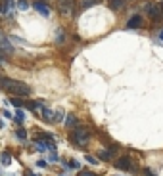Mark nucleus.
<instances>
[{"label": "nucleus", "mask_w": 163, "mask_h": 176, "mask_svg": "<svg viewBox=\"0 0 163 176\" xmlns=\"http://www.w3.org/2000/svg\"><path fill=\"white\" fill-rule=\"evenodd\" d=\"M0 88L12 94L15 98H23V96H31V88L21 80H15V79H0Z\"/></svg>", "instance_id": "obj_1"}, {"label": "nucleus", "mask_w": 163, "mask_h": 176, "mask_svg": "<svg viewBox=\"0 0 163 176\" xmlns=\"http://www.w3.org/2000/svg\"><path fill=\"white\" fill-rule=\"evenodd\" d=\"M88 140H90V132H88L86 128H75V130L71 132V142L79 147H85L88 144Z\"/></svg>", "instance_id": "obj_2"}, {"label": "nucleus", "mask_w": 163, "mask_h": 176, "mask_svg": "<svg viewBox=\"0 0 163 176\" xmlns=\"http://www.w3.org/2000/svg\"><path fill=\"white\" fill-rule=\"evenodd\" d=\"M73 6H75L73 0H58V10H60L61 15H71Z\"/></svg>", "instance_id": "obj_3"}, {"label": "nucleus", "mask_w": 163, "mask_h": 176, "mask_svg": "<svg viewBox=\"0 0 163 176\" xmlns=\"http://www.w3.org/2000/svg\"><path fill=\"white\" fill-rule=\"evenodd\" d=\"M146 12H148V15L152 19H159V15H161V10H159V6H155V4H146Z\"/></svg>", "instance_id": "obj_4"}, {"label": "nucleus", "mask_w": 163, "mask_h": 176, "mask_svg": "<svg viewBox=\"0 0 163 176\" xmlns=\"http://www.w3.org/2000/svg\"><path fill=\"white\" fill-rule=\"evenodd\" d=\"M14 0H0V12L2 14H14Z\"/></svg>", "instance_id": "obj_5"}, {"label": "nucleus", "mask_w": 163, "mask_h": 176, "mask_svg": "<svg viewBox=\"0 0 163 176\" xmlns=\"http://www.w3.org/2000/svg\"><path fill=\"white\" fill-rule=\"evenodd\" d=\"M115 167H117L119 170H130V168H133V165H130L129 157H119L117 163H115Z\"/></svg>", "instance_id": "obj_6"}, {"label": "nucleus", "mask_w": 163, "mask_h": 176, "mask_svg": "<svg viewBox=\"0 0 163 176\" xmlns=\"http://www.w3.org/2000/svg\"><path fill=\"white\" fill-rule=\"evenodd\" d=\"M33 6H35V10H36V12H39L40 15H46V17L50 15V8H48V4H44V2H40V0H36Z\"/></svg>", "instance_id": "obj_7"}, {"label": "nucleus", "mask_w": 163, "mask_h": 176, "mask_svg": "<svg viewBox=\"0 0 163 176\" xmlns=\"http://www.w3.org/2000/svg\"><path fill=\"white\" fill-rule=\"evenodd\" d=\"M140 25H142V17L140 15H133V17L127 21V27H130V29H138Z\"/></svg>", "instance_id": "obj_8"}, {"label": "nucleus", "mask_w": 163, "mask_h": 176, "mask_svg": "<svg viewBox=\"0 0 163 176\" xmlns=\"http://www.w3.org/2000/svg\"><path fill=\"white\" fill-rule=\"evenodd\" d=\"M40 115H42V119H44L46 123H52V121H54V113H52L48 107H44V105L40 107Z\"/></svg>", "instance_id": "obj_9"}, {"label": "nucleus", "mask_w": 163, "mask_h": 176, "mask_svg": "<svg viewBox=\"0 0 163 176\" xmlns=\"http://www.w3.org/2000/svg\"><path fill=\"white\" fill-rule=\"evenodd\" d=\"M115 151H117V147H111L109 151H100V153H98V159H102V161H109V159L113 157Z\"/></svg>", "instance_id": "obj_10"}, {"label": "nucleus", "mask_w": 163, "mask_h": 176, "mask_svg": "<svg viewBox=\"0 0 163 176\" xmlns=\"http://www.w3.org/2000/svg\"><path fill=\"white\" fill-rule=\"evenodd\" d=\"M65 126H67V128H77V117H75V115H67Z\"/></svg>", "instance_id": "obj_11"}, {"label": "nucleus", "mask_w": 163, "mask_h": 176, "mask_svg": "<svg viewBox=\"0 0 163 176\" xmlns=\"http://www.w3.org/2000/svg\"><path fill=\"white\" fill-rule=\"evenodd\" d=\"M123 4H125V0H109V8L115 10V12H117L119 8H123Z\"/></svg>", "instance_id": "obj_12"}, {"label": "nucleus", "mask_w": 163, "mask_h": 176, "mask_svg": "<svg viewBox=\"0 0 163 176\" xmlns=\"http://www.w3.org/2000/svg\"><path fill=\"white\" fill-rule=\"evenodd\" d=\"M10 163H12V157H10V153L4 151L2 155H0V165H4V167H6V165H10Z\"/></svg>", "instance_id": "obj_13"}, {"label": "nucleus", "mask_w": 163, "mask_h": 176, "mask_svg": "<svg viewBox=\"0 0 163 176\" xmlns=\"http://www.w3.org/2000/svg\"><path fill=\"white\" fill-rule=\"evenodd\" d=\"M64 40H65L64 31H58V33H56V42H58V44H64Z\"/></svg>", "instance_id": "obj_14"}, {"label": "nucleus", "mask_w": 163, "mask_h": 176, "mask_svg": "<svg viewBox=\"0 0 163 176\" xmlns=\"http://www.w3.org/2000/svg\"><path fill=\"white\" fill-rule=\"evenodd\" d=\"M10 102H12V103H14V105H15V107H21V105H23V103H25V102L21 100V98H15V96H14V98H12V100H10Z\"/></svg>", "instance_id": "obj_15"}, {"label": "nucleus", "mask_w": 163, "mask_h": 176, "mask_svg": "<svg viewBox=\"0 0 163 176\" xmlns=\"http://www.w3.org/2000/svg\"><path fill=\"white\" fill-rule=\"evenodd\" d=\"M17 8L19 10H27L29 8V2H27V0H17Z\"/></svg>", "instance_id": "obj_16"}, {"label": "nucleus", "mask_w": 163, "mask_h": 176, "mask_svg": "<svg viewBox=\"0 0 163 176\" xmlns=\"http://www.w3.org/2000/svg\"><path fill=\"white\" fill-rule=\"evenodd\" d=\"M15 136H17L19 140H25V138H27V132H25V128H19V130L15 132Z\"/></svg>", "instance_id": "obj_17"}, {"label": "nucleus", "mask_w": 163, "mask_h": 176, "mask_svg": "<svg viewBox=\"0 0 163 176\" xmlns=\"http://www.w3.org/2000/svg\"><path fill=\"white\" fill-rule=\"evenodd\" d=\"M54 121H58V123H60V121H64V109H58V111H56Z\"/></svg>", "instance_id": "obj_18"}, {"label": "nucleus", "mask_w": 163, "mask_h": 176, "mask_svg": "<svg viewBox=\"0 0 163 176\" xmlns=\"http://www.w3.org/2000/svg\"><path fill=\"white\" fill-rule=\"evenodd\" d=\"M15 121H17V123H23V121H25V113H23V111H17V113H15Z\"/></svg>", "instance_id": "obj_19"}, {"label": "nucleus", "mask_w": 163, "mask_h": 176, "mask_svg": "<svg viewBox=\"0 0 163 176\" xmlns=\"http://www.w3.org/2000/svg\"><path fill=\"white\" fill-rule=\"evenodd\" d=\"M96 0H83V8H88V6H94Z\"/></svg>", "instance_id": "obj_20"}, {"label": "nucleus", "mask_w": 163, "mask_h": 176, "mask_svg": "<svg viewBox=\"0 0 163 176\" xmlns=\"http://www.w3.org/2000/svg\"><path fill=\"white\" fill-rule=\"evenodd\" d=\"M79 176H94V172H90V170H81Z\"/></svg>", "instance_id": "obj_21"}, {"label": "nucleus", "mask_w": 163, "mask_h": 176, "mask_svg": "<svg viewBox=\"0 0 163 176\" xmlns=\"http://www.w3.org/2000/svg\"><path fill=\"white\" fill-rule=\"evenodd\" d=\"M85 159H86V161H88V163H92V165H96V157H92V155H86V157H85Z\"/></svg>", "instance_id": "obj_22"}, {"label": "nucleus", "mask_w": 163, "mask_h": 176, "mask_svg": "<svg viewBox=\"0 0 163 176\" xmlns=\"http://www.w3.org/2000/svg\"><path fill=\"white\" fill-rule=\"evenodd\" d=\"M144 172H146V176H155V174H154V172H152V170H150V168H146V170H144Z\"/></svg>", "instance_id": "obj_23"}, {"label": "nucleus", "mask_w": 163, "mask_h": 176, "mask_svg": "<svg viewBox=\"0 0 163 176\" xmlns=\"http://www.w3.org/2000/svg\"><path fill=\"white\" fill-rule=\"evenodd\" d=\"M2 38H4V35H2V33H0V40H2Z\"/></svg>", "instance_id": "obj_24"}, {"label": "nucleus", "mask_w": 163, "mask_h": 176, "mask_svg": "<svg viewBox=\"0 0 163 176\" xmlns=\"http://www.w3.org/2000/svg\"><path fill=\"white\" fill-rule=\"evenodd\" d=\"M161 6H163V2H161Z\"/></svg>", "instance_id": "obj_25"}]
</instances>
